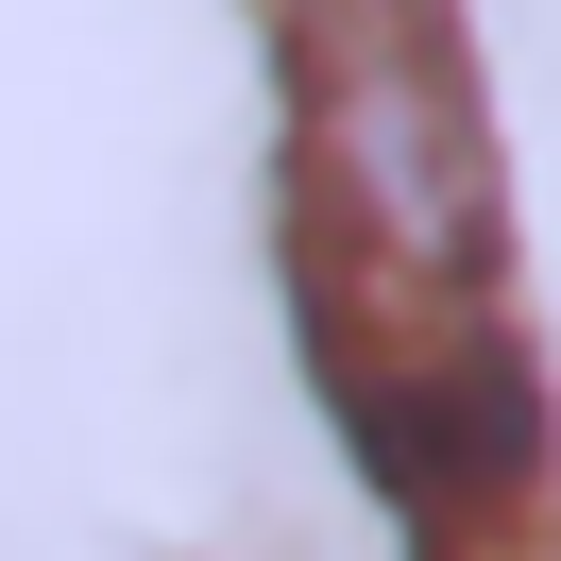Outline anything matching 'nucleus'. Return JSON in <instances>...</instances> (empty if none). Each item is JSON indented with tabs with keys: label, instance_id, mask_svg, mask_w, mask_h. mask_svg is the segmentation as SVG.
<instances>
[{
	"label": "nucleus",
	"instance_id": "nucleus-1",
	"mask_svg": "<svg viewBox=\"0 0 561 561\" xmlns=\"http://www.w3.org/2000/svg\"><path fill=\"white\" fill-rule=\"evenodd\" d=\"M289 85V357L409 545L561 493L459 0H255Z\"/></svg>",
	"mask_w": 561,
	"mask_h": 561
},
{
	"label": "nucleus",
	"instance_id": "nucleus-2",
	"mask_svg": "<svg viewBox=\"0 0 561 561\" xmlns=\"http://www.w3.org/2000/svg\"><path fill=\"white\" fill-rule=\"evenodd\" d=\"M409 561H561V493H527V511L459 527V545H409Z\"/></svg>",
	"mask_w": 561,
	"mask_h": 561
}]
</instances>
